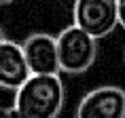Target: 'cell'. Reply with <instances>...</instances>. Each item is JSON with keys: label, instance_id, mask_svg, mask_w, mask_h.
Here are the masks:
<instances>
[{"label": "cell", "instance_id": "1", "mask_svg": "<svg viewBox=\"0 0 125 118\" xmlns=\"http://www.w3.org/2000/svg\"><path fill=\"white\" fill-rule=\"evenodd\" d=\"M13 93L15 118H57L66 101L59 74H30Z\"/></svg>", "mask_w": 125, "mask_h": 118}, {"label": "cell", "instance_id": "2", "mask_svg": "<svg viewBox=\"0 0 125 118\" xmlns=\"http://www.w3.org/2000/svg\"><path fill=\"white\" fill-rule=\"evenodd\" d=\"M57 42V59L59 70L66 74H83L98 59V38L72 25L64 27L55 36Z\"/></svg>", "mask_w": 125, "mask_h": 118}, {"label": "cell", "instance_id": "3", "mask_svg": "<svg viewBox=\"0 0 125 118\" xmlns=\"http://www.w3.org/2000/svg\"><path fill=\"white\" fill-rule=\"evenodd\" d=\"M72 19L93 38H106L119 27L117 0H74Z\"/></svg>", "mask_w": 125, "mask_h": 118}, {"label": "cell", "instance_id": "4", "mask_svg": "<svg viewBox=\"0 0 125 118\" xmlns=\"http://www.w3.org/2000/svg\"><path fill=\"white\" fill-rule=\"evenodd\" d=\"M125 91L121 86H98L81 99L76 118H123Z\"/></svg>", "mask_w": 125, "mask_h": 118}, {"label": "cell", "instance_id": "5", "mask_svg": "<svg viewBox=\"0 0 125 118\" xmlns=\"http://www.w3.org/2000/svg\"><path fill=\"white\" fill-rule=\"evenodd\" d=\"M21 51L30 74H62L55 36L45 32L32 34L21 42Z\"/></svg>", "mask_w": 125, "mask_h": 118}, {"label": "cell", "instance_id": "6", "mask_svg": "<svg viewBox=\"0 0 125 118\" xmlns=\"http://www.w3.org/2000/svg\"><path fill=\"white\" fill-rule=\"evenodd\" d=\"M28 76H30V70H28L21 44L4 38L0 42V86L7 91H15L23 84Z\"/></svg>", "mask_w": 125, "mask_h": 118}, {"label": "cell", "instance_id": "7", "mask_svg": "<svg viewBox=\"0 0 125 118\" xmlns=\"http://www.w3.org/2000/svg\"><path fill=\"white\" fill-rule=\"evenodd\" d=\"M117 19L119 25L125 30V0H117Z\"/></svg>", "mask_w": 125, "mask_h": 118}, {"label": "cell", "instance_id": "8", "mask_svg": "<svg viewBox=\"0 0 125 118\" xmlns=\"http://www.w3.org/2000/svg\"><path fill=\"white\" fill-rule=\"evenodd\" d=\"M0 118H15V112L9 108H0Z\"/></svg>", "mask_w": 125, "mask_h": 118}, {"label": "cell", "instance_id": "9", "mask_svg": "<svg viewBox=\"0 0 125 118\" xmlns=\"http://www.w3.org/2000/svg\"><path fill=\"white\" fill-rule=\"evenodd\" d=\"M7 38V36H4V30H2V27H0V42H2V40Z\"/></svg>", "mask_w": 125, "mask_h": 118}, {"label": "cell", "instance_id": "10", "mask_svg": "<svg viewBox=\"0 0 125 118\" xmlns=\"http://www.w3.org/2000/svg\"><path fill=\"white\" fill-rule=\"evenodd\" d=\"M13 0H0V4H11Z\"/></svg>", "mask_w": 125, "mask_h": 118}, {"label": "cell", "instance_id": "11", "mask_svg": "<svg viewBox=\"0 0 125 118\" xmlns=\"http://www.w3.org/2000/svg\"><path fill=\"white\" fill-rule=\"evenodd\" d=\"M123 118H125V114H123Z\"/></svg>", "mask_w": 125, "mask_h": 118}]
</instances>
